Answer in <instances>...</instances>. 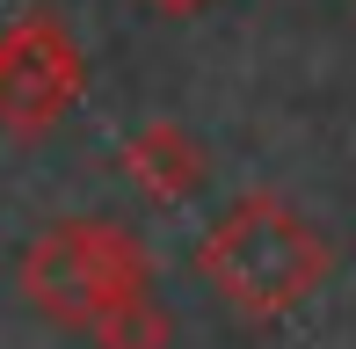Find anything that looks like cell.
I'll return each mask as SVG.
<instances>
[{
    "mask_svg": "<svg viewBox=\"0 0 356 349\" xmlns=\"http://www.w3.org/2000/svg\"><path fill=\"white\" fill-rule=\"evenodd\" d=\"M197 277L211 284V298H225L240 320H291L334 277V247L277 189H240L204 226Z\"/></svg>",
    "mask_w": 356,
    "mask_h": 349,
    "instance_id": "6da1fadb",
    "label": "cell"
},
{
    "mask_svg": "<svg viewBox=\"0 0 356 349\" xmlns=\"http://www.w3.org/2000/svg\"><path fill=\"white\" fill-rule=\"evenodd\" d=\"M22 277V298L44 313L51 327H73V335H95L109 313H124L131 298L153 291V255L131 226L88 211V218H58L15 262Z\"/></svg>",
    "mask_w": 356,
    "mask_h": 349,
    "instance_id": "7a4b0ae2",
    "label": "cell"
},
{
    "mask_svg": "<svg viewBox=\"0 0 356 349\" xmlns=\"http://www.w3.org/2000/svg\"><path fill=\"white\" fill-rule=\"evenodd\" d=\"M80 88H88L80 37L51 8H29L0 29V131L8 138H44L51 124H66Z\"/></svg>",
    "mask_w": 356,
    "mask_h": 349,
    "instance_id": "3957f363",
    "label": "cell"
},
{
    "mask_svg": "<svg viewBox=\"0 0 356 349\" xmlns=\"http://www.w3.org/2000/svg\"><path fill=\"white\" fill-rule=\"evenodd\" d=\"M117 168L131 174V189H138V197H153V204H182V197H197L204 174H211L204 146L182 131V124H138V131L124 138Z\"/></svg>",
    "mask_w": 356,
    "mask_h": 349,
    "instance_id": "277c9868",
    "label": "cell"
},
{
    "mask_svg": "<svg viewBox=\"0 0 356 349\" xmlns=\"http://www.w3.org/2000/svg\"><path fill=\"white\" fill-rule=\"evenodd\" d=\"M88 342H95V349H168V342H175V320H168V306L145 291V298H131L124 313H109Z\"/></svg>",
    "mask_w": 356,
    "mask_h": 349,
    "instance_id": "5b68a950",
    "label": "cell"
},
{
    "mask_svg": "<svg viewBox=\"0 0 356 349\" xmlns=\"http://www.w3.org/2000/svg\"><path fill=\"white\" fill-rule=\"evenodd\" d=\"M153 8H160V15H204L211 0H153Z\"/></svg>",
    "mask_w": 356,
    "mask_h": 349,
    "instance_id": "8992f818",
    "label": "cell"
}]
</instances>
